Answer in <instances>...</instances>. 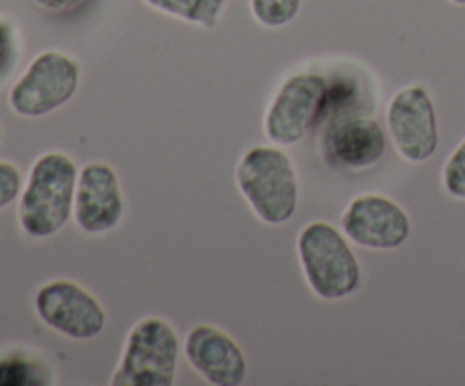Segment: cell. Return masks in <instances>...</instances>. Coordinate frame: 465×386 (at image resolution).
<instances>
[{
    "instance_id": "cell-3",
    "label": "cell",
    "mask_w": 465,
    "mask_h": 386,
    "mask_svg": "<svg viewBox=\"0 0 465 386\" xmlns=\"http://www.w3.org/2000/svg\"><path fill=\"white\" fill-rule=\"evenodd\" d=\"M298 259L304 280L325 302L345 300L361 289V263L343 230L325 221H312L298 234Z\"/></svg>"
},
{
    "instance_id": "cell-20",
    "label": "cell",
    "mask_w": 465,
    "mask_h": 386,
    "mask_svg": "<svg viewBox=\"0 0 465 386\" xmlns=\"http://www.w3.org/2000/svg\"><path fill=\"white\" fill-rule=\"evenodd\" d=\"M3 136H5V132H3V123H0V144H3Z\"/></svg>"
},
{
    "instance_id": "cell-9",
    "label": "cell",
    "mask_w": 465,
    "mask_h": 386,
    "mask_svg": "<svg viewBox=\"0 0 465 386\" xmlns=\"http://www.w3.org/2000/svg\"><path fill=\"white\" fill-rule=\"evenodd\" d=\"M386 127L402 159L422 163L434 157L440 144V130L430 89L425 84L402 86L386 107Z\"/></svg>"
},
{
    "instance_id": "cell-16",
    "label": "cell",
    "mask_w": 465,
    "mask_h": 386,
    "mask_svg": "<svg viewBox=\"0 0 465 386\" xmlns=\"http://www.w3.org/2000/svg\"><path fill=\"white\" fill-rule=\"evenodd\" d=\"M440 182H443L445 193L457 200H465V136L445 162Z\"/></svg>"
},
{
    "instance_id": "cell-1",
    "label": "cell",
    "mask_w": 465,
    "mask_h": 386,
    "mask_svg": "<svg viewBox=\"0 0 465 386\" xmlns=\"http://www.w3.org/2000/svg\"><path fill=\"white\" fill-rule=\"evenodd\" d=\"M75 159L66 153H44L35 159L18 195V225L32 239H48L73 216L77 186Z\"/></svg>"
},
{
    "instance_id": "cell-5",
    "label": "cell",
    "mask_w": 465,
    "mask_h": 386,
    "mask_svg": "<svg viewBox=\"0 0 465 386\" xmlns=\"http://www.w3.org/2000/svg\"><path fill=\"white\" fill-rule=\"evenodd\" d=\"M327 89L330 80L322 73L302 71L286 77L263 116L268 139L282 148L307 139L309 132L325 121Z\"/></svg>"
},
{
    "instance_id": "cell-14",
    "label": "cell",
    "mask_w": 465,
    "mask_h": 386,
    "mask_svg": "<svg viewBox=\"0 0 465 386\" xmlns=\"http://www.w3.org/2000/svg\"><path fill=\"white\" fill-rule=\"evenodd\" d=\"M50 384V372L36 359L23 354L0 357V386H44Z\"/></svg>"
},
{
    "instance_id": "cell-15",
    "label": "cell",
    "mask_w": 465,
    "mask_h": 386,
    "mask_svg": "<svg viewBox=\"0 0 465 386\" xmlns=\"http://www.w3.org/2000/svg\"><path fill=\"white\" fill-rule=\"evenodd\" d=\"M302 9V0H250V12L259 25L280 30L291 25Z\"/></svg>"
},
{
    "instance_id": "cell-7",
    "label": "cell",
    "mask_w": 465,
    "mask_h": 386,
    "mask_svg": "<svg viewBox=\"0 0 465 386\" xmlns=\"http://www.w3.org/2000/svg\"><path fill=\"white\" fill-rule=\"evenodd\" d=\"M389 136L372 116L361 109L334 114L322 123L321 154L327 166L339 173H363L377 166L386 154Z\"/></svg>"
},
{
    "instance_id": "cell-8",
    "label": "cell",
    "mask_w": 465,
    "mask_h": 386,
    "mask_svg": "<svg viewBox=\"0 0 465 386\" xmlns=\"http://www.w3.org/2000/svg\"><path fill=\"white\" fill-rule=\"evenodd\" d=\"M35 312L45 327L73 341L98 339L107 327L103 302L73 280H50L35 293Z\"/></svg>"
},
{
    "instance_id": "cell-10",
    "label": "cell",
    "mask_w": 465,
    "mask_h": 386,
    "mask_svg": "<svg viewBox=\"0 0 465 386\" xmlns=\"http://www.w3.org/2000/svg\"><path fill=\"white\" fill-rule=\"evenodd\" d=\"M341 230L350 243L368 250H398L411 236V218L402 204L381 193L352 198L341 216Z\"/></svg>"
},
{
    "instance_id": "cell-4",
    "label": "cell",
    "mask_w": 465,
    "mask_h": 386,
    "mask_svg": "<svg viewBox=\"0 0 465 386\" xmlns=\"http://www.w3.org/2000/svg\"><path fill=\"white\" fill-rule=\"evenodd\" d=\"M180 366V336L159 316L141 318L127 332L112 386H173Z\"/></svg>"
},
{
    "instance_id": "cell-19",
    "label": "cell",
    "mask_w": 465,
    "mask_h": 386,
    "mask_svg": "<svg viewBox=\"0 0 465 386\" xmlns=\"http://www.w3.org/2000/svg\"><path fill=\"white\" fill-rule=\"evenodd\" d=\"M35 3L48 12H71V9L80 7L84 0H35Z\"/></svg>"
},
{
    "instance_id": "cell-11",
    "label": "cell",
    "mask_w": 465,
    "mask_h": 386,
    "mask_svg": "<svg viewBox=\"0 0 465 386\" xmlns=\"http://www.w3.org/2000/svg\"><path fill=\"white\" fill-rule=\"evenodd\" d=\"M125 216V195L116 168L107 162H89L80 168L73 218L84 234H107Z\"/></svg>"
},
{
    "instance_id": "cell-17",
    "label": "cell",
    "mask_w": 465,
    "mask_h": 386,
    "mask_svg": "<svg viewBox=\"0 0 465 386\" xmlns=\"http://www.w3.org/2000/svg\"><path fill=\"white\" fill-rule=\"evenodd\" d=\"M18 62V35L14 25L0 18V82L14 71Z\"/></svg>"
},
{
    "instance_id": "cell-12",
    "label": "cell",
    "mask_w": 465,
    "mask_h": 386,
    "mask_svg": "<svg viewBox=\"0 0 465 386\" xmlns=\"http://www.w3.org/2000/svg\"><path fill=\"white\" fill-rule=\"evenodd\" d=\"M189 366L212 386H241L248 377V359L241 345L216 325H195L182 345Z\"/></svg>"
},
{
    "instance_id": "cell-18",
    "label": "cell",
    "mask_w": 465,
    "mask_h": 386,
    "mask_svg": "<svg viewBox=\"0 0 465 386\" xmlns=\"http://www.w3.org/2000/svg\"><path fill=\"white\" fill-rule=\"evenodd\" d=\"M23 191V175L16 163L0 162V212L14 203Z\"/></svg>"
},
{
    "instance_id": "cell-21",
    "label": "cell",
    "mask_w": 465,
    "mask_h": 386,
    "mask_svg": "<svg viewBox=\"0 0 465 386\" xmlns=\"http://www.w3.org/2000/svg\"><path fill=\"white\" fill-rule=\"evenodd\" d=\"M450 3H454V5H465V0H450Z\"/></svg>"
},
{
    "instance_id": "cell-2",
    "label": "cell",
    "mask_w": 465,
    "mask_h": 386,
    "mask_svg": "<svg viewBox=\"0 0 465 386\" xmlns=\"http://www.w3.org/2000/svg\"><path fill=\"white\" fill-rule=\"evenodd\" d=\"M234 180L248 207L266 225H284L298 212V171L282 145L245 150L236 162Z\"/></svg>"
},
{
    "instance_id": "cell-13",
    "label": "cell",
    "mask_w": 465,
    "mask_h": 386,
    "mask_svg": "<svg viewBox=\"0 0 465 386\" xmlns=\"http://www.w3.org/2000/svg\"><path fill=\"white\" fill-rule=\"evenodd\" d=\"M148 7L200 27H213L225 12L227 0H143Z\"/></svg>"
},
{
    "instance_id": "cell-6",
    "label": "cell",
    "mask_w": 465,
    "mask_h": 386,
    "mask_svg": "<svg viewBox=\"0 0 465 386\" xmlns=\"http://www.w3.org/2000/svg\"><path fill=\"white\" fill-rule=\"evenodd\" d=\"M80 64L62 50H44L9 89V107L21 118H41L62 109L80 86Z\"/></svg>"
}]
</instances>
